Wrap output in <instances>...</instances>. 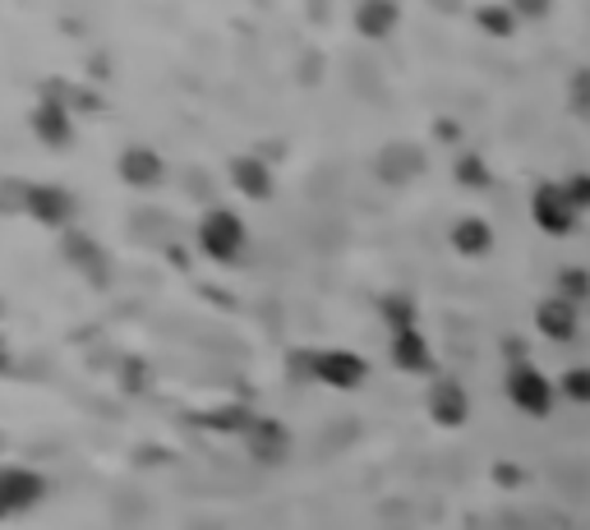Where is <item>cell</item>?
Returning a JSON list of instances; mask_svg holds the SVG:
<instances>
[{"mask_svg":"<svg viewBox=\"0 0 590 530\" xmlns=\"http://www.w3.org/2000/svg\"><path fill=\"white\" fill-rule=\"evenodd\" d=\"M33 134H37V139H47L51 148H61L70 134H74L70 111H65V107H37V111H33Z\"/></svg>","mask_w":590,"mask_h":530,"instance_id":"obj_9","label":"cell"},{"mask_svg":"<svg viewBox=\"0 0 590 530\" xmlns=\"http://www.w3.org/2000/svg\"><path fill=\"white\" fill-rule=\"evenodd\" d=\"M452 241H457V249L476 254V249H484V245H489V231H484L476 218H466V222L457 226V235H452Z\"/></svg>","mask_w":590,"mask_h":530,"instance_id":"obj_13","label":"cell"},{"mask_svg":"<svg viewBox=\"0 0 590 530\" xmlns=\"http://www.w3.org/2000/svg\"><path fill=\"white\" fill-rule=\"evenodd\" d=\"M231 181H235L241 194H249V199H268L272 194V175H268V167L259 162V157H235Z\"/></svg>","mask_w":590,"mask_h":530,"instance_id":"obj_8","label":"cell"},{"mask_svg":"<svg viewBox=\"0 0 590 530\" xmlns=\"http://www.w3.org/2000/svg\"><path fill=\"white\" fill-rule=\"evenodd\" d=\"M10 365V350H5V342H0V369H5Z\"/></svg>","mask_w":590,"mask_h":530,"instance_id":"obj_17","label":"cell"},{"mask_svg":"<svg viewBox=\"0 0 590 530\" xmlns=\"http://www.w3.org/2000/svg\"><path fill=\"white\" fill-rule=\"evenodd\" d=\"M392 19H397L392 10H360V28H365V33H379V28L392 24Z\"/></svg>","mask_w":590,"mask_h":530,"instance_id":"obj_15","label":"cell"},{"mask_svg":"<svg viewBox=\"0 0 590 530\" xmlns=\"http://www.w3.org/2000/svg\"><path fill=\"white\" fill-rule=\"evenodd\" d=\"M42 503V480L24 466H0V517H19Z\"/></svg>","mask_w":590,"mask_h":530,"instance_id":"obj_2","label":"cell"},{"mask_svg":"<svg viewBox=\"0 0 590 530\" xmlns=\"http://www.w3.org/2000/svg\"><path fill=\"white\" fill-rule=\"evenodd\" d=\"M567 392H577V397H590V374H567Z\"/></svg>","mask_w":590,"mask_h":530,"instance_id":"obj_16","label":"cell"},{"mask_svg":"<svg viewBox=\"0 0 590 530\" xmlns=\"http://www.w3.org/2000/svg\"><path fill=\"white\" fill-rule=\"evenodd\" d=\"M24 212H28V218H37L42 226H65L74 218V199L61 185H28Z\"/></svg>","mask_w":590,"mask_h":530,"instance_id":"obj_3","label":"cell"},{"mask_svg":"<svg viewBox=\"0 0 590 530\" xmlns=\"http://www.w3.org/2000/svg\"><path fill=\"white\" fill-rule=\"evenodd\" d=\"M429 402H434V420L439 424H462L466 420V392L457 383H439Z\"/></svg>","mask_w":590,"mask_h":530,"instance_id":"obj_11","label":"cell"},{"mask_svg":"<svg viewBox=\"0 0 590 530\" xmlns=\"http://www.w3.org/2000/svg\"><path fill=\"white\" fill-rule=\"evenodd\" d=\"M540 323H544V332H549V337H573V328H577V313H573V305L554 300V305H544V309H540Z\"/></svg>","mask_w":590,"mask_h":530,"instance_id":"obj_12","label":"cell"},{"mask_svg":"<svg viewBox=\"0 0 590 530\" xmlns=\"http://www.w3.org/2000/svg\"><path fill=\"white\" fill-rule=\"evenodd\" d=\"M314 379L332 387H356L365 379V360L351 356V350H319L314 356Z\"/></svg>","mask_w":590,"mask_h":530,"instance_id":"obj_4","label":"cell"},{"mask_svg":"<svg viewBox=\"0 0 590 530\" xmlns=\"http://www.w3.org/2000/svg\"><path fill=\"white\" fill-rule=\"evenodd\" d=\"M121 181L130 189H152L157 181H162V157H157L152 148H125L121 152Z\"/></svg>","mask_w":590,"mask_h":530,"instance_id":"obj_5","label":"cell"},{"mask_svg":"<svg viewBox=\"0 0 590 530\" xmlns=\"http://www.w3.org/2000/svg\"><path fill=\"white\" fill-rule=\"evenodd\" d=\"M199 245L208 249V259H241V249H245V222L235 218V212L226 208H212L208 218L199 222Z\"/></svg>","mask_w":590,"mask_h":530,"instance_id":"obj_1","label":"cell"},{"mask_svg":"<svg viewBox=\"0 0 590 530\" xmlns=\"http://www.w3.org/2000/svg\"><path fill=\"white\" fill-rule=\"evenodd\" d=\"M392 360H397L402 369H410V374H425V369H429V350H425V342H420V332L397 328V342H392Z\"/></svg>","mask_w":590,"mask_h":530,"instance_id":"obj_10","label":"cell"},{"mask_svg":"<svg viewBox=\"0 0 590 530\" xmlns=\"http://www.w3.org/2000/svg\"><path fill=\"white\" fill-rule=\"evenodd\" d=\"M536 218L549 226V231H567V226H577V204H573V194L567 189H540L536 194Z\"/></svg>","mask_w":590,"mask_h":530,"instance_id":"obj_6","label":"cell"},{"mask_svg":"<svg viewBox=\"0 0 590 530\" xmlns=\"http://www.w3.org/2000/svg\"><path fill=\"white\" fill-rule=\"evenodd\" d=\"M507 387H513V402L521 406V410H530V416H544V410H549V383L536 374V369H513V383H507Z\"/></svg>","mask_w":590,"mask_h":530,"instance_id":"obj_7","label":"cell"},{"mask_svg":"<svg viewBox=\"0 0 590 530\" xmlns=\"http://www.w3.org/2000/svg\"><path fill=\"white\" fill-rule=\"evenodd\" d=\"M282 443H286L282 429H278V424H263V439L254 434V457H259V447H263V453H268L272 461H282V457H286V447H282Z\"/></svg>","mask_w":590,"mask_h":530,"instance_id":"obj_14","label":"cell"}]
</instances>
